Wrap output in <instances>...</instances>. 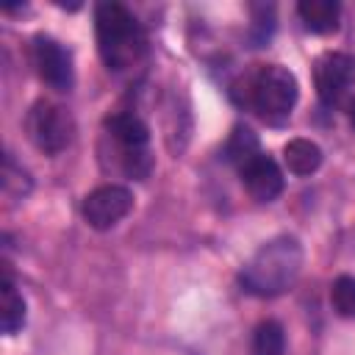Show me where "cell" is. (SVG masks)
<instances>
[{"mask_svg":"<svg viewBox=\"0 0 355 355\" xmlns=\"http://www.w3.org/2000/svg\"><path fill=\"white\" fill-rule=\"evenodd\" d=\"M97 50L116 75H130L147 58V36L122 3H100L94 8Z\"/></svg>","mask_w":355,"mask_h":355,"instance_id":"6da1fadb","label":"cell"},{"mask_svg":"<svg viewBox=\"0 0 355 355\" xmlns=\"http://www.w3.org/2000/svg\"><path fill=\"white\" fill-rule=\"evenodd\" d=\"M302 272V244L294 236H277L255 250L241 269L244 291L255 297H277L288 291Z\"/></svg>","mask_w":355,"mask_h":355,"instance_id":"7a4b0ae2","label":"cell"},{"mask_svg":"<svg viewBox=\"0 0 355 355\" xmlns=\"http://www.w3.org/2000/svg\"><path fill=\"white\" fill-rule=\"evenodd\" d=\"M241 103H247L269 125L286 122L291 116L294 103H297V78H294V72L280 67V64L261 67L255 75H250L244 80Z\"/></svg>","mask_w":355,"mask_h":355,"instance_id":"3957f363","label":"cell"},{"mask_svg":"<svg viewBox=\"0 0 355 355\" xmlns=\"http://www.w3.org/2000/svg\"><path fill=\"white\" fill-rule=\"evenodd\" d=\"M105 130L114 141V155L128 178H147L153 169L150 130L136 114H114L105 119Z\"/></svg>","mask_w":355,"mask_h":355,"instance_id":"277c9868","label":"cell"},{"mask_svg":"<svg viewBox=\"0 0 355 355\" xmlns=\"http://www.w3.org/2000/svg\"><path fill=\"white\" fill-rule=\"evenodd\" d=\"M25 128H28L31 141L47 155L61 153L72 141V133H75V122H72L69 111L55 103H47V100H39L28 111Z\"/></svg>","mask_w":355,"mask_h":355,"instance_id":"5b68a950","label":"cell"},{"mask_svg":"<svg viewBox=\"0 0 355 355\" xmlns=\"http://www.w3.org/2000/svg\"><path fill=\"white\" fill-rule=\"evenodd\" d=\"M31 61L36 75L55 92H69L75 83V69H72V55L69 50L50 39V36H36L31 44Z\"/></svg>","mask_w":355,"mask_h":355,"instance_id":"8992f818","label":"cell"},{"mask_svg":"<svg viewBox=\"0 0 355 355\" xmlns=\"http://www.w3.org/2000/svg\"><path fill=\"white\" fill-rule=\"evenodd\" d=\"M316 92L324 105H341L355 86V58L347 53H324L313 67Z\"/></svg>","mask_w":355,"mask_h":355,"instance_id":"52a82bcc","label":"cell"},{"mask_svg":"<svg viewBox=\"0 0 355 355\" xmlns=\"http://www.w3.org/2000/svg\"><path fill=\"white\" fill-rule=\"evenodd\" d=\"M133 208V194L125 186H100L92 194H86L83 200V219L89 227L94 230H108L116 222H122Z\"/></svg>","mask_w":355,"mask_h":355,"instance_id":"ba28073f","label":"cell"},{"mask_svg":"<svg viewBox=\"0 0 355 355\" xmlns=\"http://www.w3.org/2000/svg\"><path fill=\"white\" fill-rule=\"evenodd\" d=\"M241 183H244V189L250 191V197L252 200H258V202H269V200H275L280 191H283V172H280V166L275 164V158H269V155H255L252 161H247L241 169Z\"/></svg>","mask_w":355,"mask_h":355,"instance_id":"9c48e42d","label":"cell"},{"mask_svg":"<svg viewBox=\"0 0 355 355\" xmlns=\"http://www.w3.org/2000/svg\"><path fill=\"white\" fill-rule=\"evenodd\" d=\"M297 14L311 33H333L338 28L341 6L336 0H302L297 6Z\"/></svg>","mask_w":355,"mask_h":355,"instance_id":"30bf717a","label":"cell"},{"mask_svg":"<svg viewBox=\"0 0 355 355\" xmlns=\"http://www.w3.org/2000/svg\"><path fill=\"white\" fill-rule=\"evenodd\" d=\"M283 161L294 175H311L322 164V147L311 139H291L283 147Z\"/></svg>","mask_w":355,"mask_h":355,"instance_id":"8fae6325","label":"cell"},{"mask_svg":"<svg viewBox=\"0 0 355 355\" xmlns=\"http://www.w3.org/2000/svg\"><path fill=\"white\" fill-rule=\"evenodd\" d=\"M0 322L6 336H14L25 324V300L19 297V291L8 277H3V286H0Z\"/></svg>","mask_w":355,"mask_h":355,"instance_id":"7c38bea8","label":"cell"},{"mask_svg":"<svg viewBox=\"0 0 355 355\" xmlns=\"http://www.w3.org/2000/svg\"><path fill=\"white\" fill-rule=\"evenodd\" d=\"M225 155H227V161H233L239 169L247 164V161H252L255 155H261V144H258V136L250 130V128H233V133H230V139H227V144H225Z\"/></svg>","mask_w":355,"mask_h":355,"instance_id":"4fadbf2b","label":"cell"},{"mask_svg":"<svg viewBox=\"0 0 355 355\" xmlns=\"http://www.w3.org/2000/svg\"><path fill=\"white\" fill-rule=\"evenodd\" d=\"M252 355H286V333L280 322H261L252 336Z\"/></svg>","mask_w":355,"mask_h":355,"instance_id":"5bb4252c","label":"cell"},{"mask_svg":"<svg viewBox=\"0 0 355 355\" xmlns=\"http://www.w3.org/2000/svg\"><path fill=\"white\" fill-rule=\"evenodd\" d=\"M330 302L338 316L355 319V277H349V275L336 277V283L330 288Z\"/></svg>","mask_w":355,"mask_h":355,"instance_id":"9a60e30c","label":"cell"},{"mask_svg":"<svg viewBox=\"0 0 355 355\" xmlns=\"http://www.w3.org/2000/svg\"><path fill=\"white\" fill-rule=\"evenodd\" d=\"M3 191H6V197H25L31 191L28 172L22 166H17L11 155H6V161H3Z\"/></svg>","mask_w":355,"mask_h":355,"instance_id":"2e32d148","label":"cell"},{"mask_svg":"<svg viewBox=\"0 0 355 355\" xmlns=\"http://www.w3.org/2000/svg\"><path fill=\"white\" fill-rule=\"evenodd\" d=\"M349 122H352V128H355V100L349 103Z\"/></svg>","mask_w":355,"mask_h":355,"instance_id":"e0dca14e","label":"cell"}]
</instances>
